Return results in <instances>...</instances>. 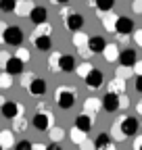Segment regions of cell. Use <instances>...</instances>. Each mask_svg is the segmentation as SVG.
Returning <instances> with one entry per match:
<instances>
[{"instance_id":"12","label":"cell","mask_w":142,"mask_h":150,"mask_svg":"<svg viewBox=\"0 0 142 150\" xmlns=\"http://www.w3.org/2000/svg\"><path fill=\"white\" fill-rule=\"evenodd\" d=\"M29 19H31L33 25H42V23H46V21H48V8H46V6H40V4H36L33 11H31V15H29Z\"/></svg>"},{"instance_id":"3","label":"cell","mask_w":142,"mask_h":150,"mask_svg":"<svg viewBox=\"0 0 142 150\" xmlns=\"http://www.w3.org/2000/svg\"><path fill=\"white\" fill-rule=\"evenodd\" d=\"M55 102H57L59 108L69 110L71 106L75 104V88H71V86H59L55 90Z\"/></svg>"},{"instance_id":"15","label":"cell","mask_w":142,"mask_h":150,"mask_svg":"<svg viewBox=\"0 0 142 150\" xmlns=\"http://www.w3.org/2000/svg\"><path fill=\"white\" fill-rule=\"evenodd\" d=\"M73 127H77L80 131L88 134V131L92 129V117L88 115V112H82V115H77V117H75V121H73Z\"/></svg>"},{"instance_id":"40","label":"cell","mask_w":142,"mask_h":150,"mask_svg":"<svg viewBox=\"0 0 142 150\" xmlns=\"http://www.w3.org/2000/svg\"><path fill=\"white\" fill-rule=\"evenodd\" d=\"M6 27H9V23L0 21V44H4V31H6Z\"/></svg>"},{"instance_id":"32","label":"cell","mask_w":142,"mask_h":150,"mask_svg":"<svg viewBox=\"0 0 142 150\" xmlns=\"http://www.w3.org/2000/svg\"><path fill=\"white\" fill-rule=\"evenodd\" d=\"M111 142H113L111 134H98L96 140H94V146H96V150H98V148H102V146H107V144H111Z\"/></svg>"},{"instance_id":"10","label":"cell","mask_w":142,"mask_h":150,"mask_svg":"<svg viewBox=\"0 0 142 150\" xmlns=\"http://www.w3.org/2000/svg\"><path fill=\"white\" fill-rule=\"evenodd\" d=\"M84 15H80V13H71L69 17H65V27L71 31V33H75V31H82V27H84Z\"/></svg>"},{"instance_id":"29","label":"cell","mask_w":142,"mask_h":150,"mask_svg":"<svg viewBox=\"0 0 142 150\" xmlns=\"http://www.w3.org/2000/svg\"><path fill=\"white\" fill-rule=\"evenodd\" d=\"M115 8V0H96V13H111Z\"/></svg>"},{"instance_id":"39","label":"cell","mask_w":142,"mask_h":150,"mask_svg":"<svg viewBox=\"0 0 142 150\" xmlns=\"http://www.w3.org/2000/svg\"><path fill=\"white\" fill-rule=\"evenodd\" d=\"M9 59H11V54H9V52H4V50L0 52V69H4V67H6Z\"/></svg>"},{"instance_id":"20","label":"cell","mask_w":142,"mask_h":150,"mask_svg":"<svg viewBox=\"0 0 142 150\" xmlns=\"http://www.w3.org/2000/svg\"><path fill=\"white\" fill-rule=\"evenodd\" d=\"M98 19L102 21V25H104V29H107V31H115L117 15H113V11H111V13H98Z\"/></svg>"},{"instance_id":"37","label":"cell","mask_w":142,"mask_h":150,"mask_svg":"<svg viewBox=\"0 0 142 150\" xmlns=\"http://www.w3.org/2000/svg\"><path fill=\"white\" fill-rule=\"evenodd\" d=\"M31 146H33V144H31L29 140H21V142L15 144V150H31Z\"/></svg>"},{"instance_id":"25","label":"cell","mask_w":142,"mask_h":150,"mask_svg":"<svg viewBox=\"0 0 142 150\" xmlns=\"http://www.w3.org/2000/svg\"><path fill=\"white\" fill-rule=\"evenodd\" d=\"M109 92L111 94H121L126 92V79H121V77H115V79H111V83H109Z\"/></svg>"},{"instance_id":"38","label":"cell","mask_w":142,"mask_h":150,"mask_svg":"<svg viewBox=\"0 0 142 150\" xmlns=\"http://www.w3.org/2000/svg\"><path fill=\"white\" fill-rule=\"evenodd\" d=\"M80 150H96V146H94V140H84L82 144H80Z\"/></svg>"},{"instance_id":"11","label":"cell","mask_w":142,"mask_h":150,"mask_svg":"<svg viewBox=\"0 0 142 150\" xmlns=\"http://www.w3.org/2000/svg\"><path fill=\"white\" fill-rule=\"evenodd\" d=\"M134 31V21L130 17H117V23H115V33L119 35H130Z\"/></svg>"},{"instance_id":"8","label":"cell","mask_w":142,"mask_h":150,"mask_svg":"<svg viewBox=\"0 0 142 150\" xmlns=\"http://www.w3.org/2000/svg\"><path fill=\"white\" fill-rule=\"evenodd\" d=\"M100 102H102V108H104L107 112H117V110L121 108V96H119V94L107 92L104 98H102Z\"/></svg>"},{"instance_id":"22","label":"cell","mask_w":142,"mask_h":150,"mask_svg":"<svg viewBox=\"0 0 142 150\" xmlns=\"http://www.w3.org/2000/svg\"><path fill=\"white\" fill-rule=\"evenodd\" d=\"M13 142H15V131L13 129H2L0 131V146H2L4 150H11Z\"/></svg>"},{"instance_id":"53","label":"cell","mask_w":142,"mask_h":150,"mask_svg":"<svg viewBox=\"0 0 142 150\" xmlns=\"http://www.w3.org/2000/svg\"><path fill=\"white\" fill-rule=\"evenodd\" d=\"M0 150H4V148H2V146H0Z\"/></svg>"},{"instance_id":"1","label":"cell","mask_w":142,"mask_h":150,"mask_svg":"<svg viewBox=\"0 0 142 150\" xmlns=\"http://www.w3.org/2000/svg\"><path fill=\"white\" fill-rule=\"evenodd\" d=\"M138 129H140L138 119H136V117L126 115V117H121V119L113 125V134H111V138H115V140H121V138H132V136H136V134H138Z\"/></svg>"},{"instance_id":"7","label":"cell","mask_w":142,"mask_h":150,"mask_svg":"<svg viewBox=\"0 0 142 150\" xmlns=\"http://www.w3.org/2000/svg\"><path fill=\"white\" fill-rule=\"evenodd\" d=\"M88 38H90V35H86L84 31H75V33H73V38H71V42H73L75 50L84 56V59H86L88 54H92L90 50H88Z\"/></svg>"},{"instance_id":"46","label":"cell","mask_w":142,"mask_h":150,"mask_svg":"<svg viewBox=\"0 0 142 150\" xmlns=\"http://www.w3.org/2000/svg\"><path fill=\"white\" fill-rule=\"evenodd\" d=\"M50 2H52V4H59V6H67L69 0H50Z\"/></svg>"},{"instance_id":"19","label":"cell","mask_w":142,"mask_h":150,"mask_svg":"<svg viewBox=\"0 0 142 150\" xmlns=\"http://www.w3.org/2000/svg\"><path fill=\"white\" fill-rule=\"evenodd\" d=\"M27 92L31 94V96H44V94H46V81L42 77H36L31 81V86L27 88Z\"/></svg>"},{"instance_id":"30","label":"cell","mask_w":142,"mask_h":150,"mask_svg":"<svg viewBox=\"0 0 142 150\" xmlns=\"http://www.w3.org/2000/svg\"><path fill=\"white\" fill-rule=\"evenodd\" d=\"M11 88H13V75L2 71L0 73V90H11Z\"/></svg>"},{"instance_id":"33","label":"cell","mask_w":142,"mask_h":150,"mask_svg":"<svg viewBox=\"0 0 142 150\" xmlns=\"http://www.w3.org/2000/svg\"><path fill=\"white\" fill-rule=\"evenodd\" d=\"M13 56H17V59H19L21 63H29V59H31L29 50H27V48H23V46H19V48H17V52H15Z\"/></svg>"},{"instance_id":"49","label":"cell","mask_w":142,"mask_h":150,"mask_svg":"<svg viewBox=\"0 0 142 150\" xmlns=\"http://www.w3.org/2000/svg\"><path fill=\"white\" fill-rule=\"evenodd\" d=\"M98 150H115V144L111 142V144H107V146H102V148H98Z\"/></svg>"},{"instance_id":"52","label":"cell","mask_w":142,"mask_h":150,"mask_svg":"<svg viewBox=\"0 0 142 150\" xmlns=\"http://www.w3.org/2000/svg\"><path fill=\"white\" fill-rule=\"evenodd\" d=\"M138 110H140V112H142V102H140V106H138Z\"/></svg>"},{"instance_id":"31","label":"cell","mask_w":142,"mask_h":150,"mask_svg":"<svg viewBox=\"0 0 142 150\" xmlns=\"http://www.w3.org/2000/svg\"><path fill=\"white\" fill-rule=\"evenodd\" d=\"M69 138H71V142H73V144H77V146H80V144L86 140V134H84V131H80L77 127H73V129L69 131Z\"/></svg>"},{"instance_id":"16","label":"cell","mask_w":142,"mask_h":150,"mask_svg":"<svg viewBox=\"0 0 142 150\" xmlns=\"http://www.w3.org/2000/svg\"><path fill=\"white\" fill-rule=\"evenodd\" d=\"M23 67H25V63H21L19 59H17V56L11 54V59H9L4 71H6L9 75H23Z\"/></svg>"},{"instance_id":"51","label":"cell","mask_w":142,"mask_h":150,"mask_svg":"<svg viewBox=\"0 0 142 150\" xmlns=\"http://www.w3.org/2000/svg\"><path fill=\"white\" fill-rule=\"evenodd\" d=\"M4 104V96H0V106H2Z\"/></svg>"},{"instance_id":"9","label":"cell","mask_w":142,"mask_h":150,"mask_svg":"<svg viewBox=\"0 0 142 150\" xmlns=\"http://www.w3.org/2000/svg\"><path fill=\"white\" fill-rule=\"evenodd\" d=\"M119 65L121 67H128V69H132L136 63H138V52L134 50V48H126V50H121L119 52Z\"/></svg>"},{"instance_id":"48","label":"cell","mask_w":142,"mask_h":150,"mask_svg":"<svg viewBox=\"0 0 142 150\" xmlns=\"http://www.w3.org/2000/svg\"><path fill=\"white\" fill-rule=\"evenodd\" d=\"M31 150H46V144H33Z\"/></svg>"},{"instance_id":"36","label":"cell","mask_w":142,"mask_h":150,"mask_svg":"<svg viewBox=\"0 0 142 150\" xmlns=\"http://www.w3.org/2000/svg\"><path fill=\"white\" fill-rule=\"evenodd\" d=\"M17 0H0V11L2 13H15Z\"/></svg>"},{"instance_id":"28","label":"cell","mask_w":142,"mask_h":150,"mask_svg":"<svg viewBox=\"0 0 142 150\" xmlns=\"http://www.w3.org/2000/svg\"><path fill=\"white\" fill-rule=\"evenodd\" d=\"M27 125H29V121H27L23 115H19V117L13 119V131H15V134H21V131H25Z\"/></svg>"},{"instance_id":"45","label":"cell","mask_w":142,"mask_h":150,"mask_svg":"<svg viewBox=\"0 0 142 150\" xmlns=\"http://www.w3.org/2000/svg\"><path fill=\"white\" fill-rule=\"evenodd\" d=\"M134 40H136V42H138V44L142 46V29H138V31L134 33Z\"/></svg>"},{"instance_id":"21","label":"cell","mask_w":142,"mask_h":150,"mask_svg":"<svg viewBox=\"0 0 142 150\" xmlns=\"http://www.w3.org/2000/svg\"><path fill=\"white\" fill-rule=\"evenodd\" d=\"M84 108H86V112H88V115H96V112L102 108V102L98 100V98H94V96H90V98H86L84 100Z\"/></svg>"},{"instance_id":"6","label":"cell","mask_w":142,"mask_h":150,"mask_svg":"<svg viewBox=\"0 0 142 150\" xmlns=\"http://www.w3.org/2000/svg\"><path fill=\"white\" fill-rule=\"evenodd\" d=\"M84 83L90 88V90H98V88L104 83V73H102L100 69H94V67H92V71L84 77Z\"/></svg>"},{"instance_id":"2","label":"cell","mask_w":142,"mask_h":150,"mask_svg":"<svg viewBox=\"0 0 142 150\" xmlns=\"http://www.w3.org/2000/svg\"><path fill=\"white\" fill-rule=\"evenodd\" d=\"M38 108V112L33 115V119H31V125H33V129H38V131H48L52 125H55V115H52L50 110H46V104H38L36 106Z\"/></svg>"},{"instance_id":"34","label":"cell","mask_w":142,"mask_h":150,"mask_svg":"<svg viewBox=\"0 0 142 150\" xmlns=\"http://www.w3.org/2000/svg\"><path fill=\"white\" fill-rule=\"evenodd\" d=\"M90 71H92V65L88 63V61H84V63H80V65L75 67V73L80 75V77H86V75L90 73Z\"/></svg>"},{"instance_id":"44","label":"cell","mask_w":142,"mask_h":150,"mask_svg":"<svg viewBox=\"0 0 142 150\" xmlns=\"http://www.w3.org/2000/svg\"><path fill=\"white\" fill-rule=\"evenodd\" d=\"M46 150H63V148H61V144H57V142H50V144L46 146Z\"/></svg>"},{"instance_id":"35","label":"cell","mask_w":142,"mask_h":150,"mask_svg":"<svg viewBox=\"0 0 142 150\" xmlns=\"http://www.w3.org/2000/svg\"><path fill=\"white\" fill-rule=\"evenodd\" d=\"M36 79V73H31V71H27V73H23L21 75V88L23 90H27L29 86H31V81Z\"/></svg>"},{"instance_id":"42","label":"cell","mask_w":142,"mask_h":150,"mask_svg":"<svg viewBox=\"0 0 142 150\" xmlns=\"http://www.w3.org/2000/svg\"><path fill=\"white\" fill-rule=\"evenodd\" d=\"M134 86H136V92H140V94H142V75H136Z\"/></svg>"},{"instance_id":"18","label":"cell","mask_w":142,"mask_h":150,"mask_svg":"<svg viewBox=\"0 0 142 150\" xmlns=\"http://www.w3.org/2000/svg\"><path fill=\"white\" fill-rule=\"evenodd\" d=\"M33 46L36 50H40V52H46L52 48V35H38V38H33Z\"/></svg>"},{"instance_id":"23","label":"cell","mask_w":142,"mask_h":150,"mask_svg":"<svg viewBox=\"0 0 142 150\" xmlns=\"http://www.w3.org/2000/svg\"><path fill=\"white\" fill-rule=\"evenodd\" d=\"M102 56H104V61H107V63H113V61H117V59H119L117 44H109V42H107V46H104V50H102Z\"/></svg>"},{"instance_id":"24","label":"cell","mask_w":142,"mask_h":150,"mask_svg":"<svg viewBox=\"0 0 142 150\" xmlns=\"http://www.w3.org/2000/svg\"><path fill=\"white\" fill-rule=\"evenodd\" d=\"M61 56H63V52H59V50H55V52H50V56H48V61H46V67H48V71H52V73H57V71H61V69H59V63H61Z\"/></svg>"},{"instance_id":"41","label":"cell","mask_w":142,"mask_h":150,"mask_svg":"<svg viewBox=\"0 0 142 150\" xmlns=\"http://www.w3.org/2000/svg\"><path fill=\"white\" fill-rule=\"evenodd\" d=\"M132 8H134V13L142 15V0H134V2H132Z\"/></svg>"},{"instance_id":"26","label":"cell","mask_w":142,"mask_h":150,"mask_svg":"<svg viewBox=\"0 0 142 150\" xmlns=\"http://www.w3.org/2000/svg\"><path fill=\"white\" fill-rule=\"evenodd\" d=\"M48 138H50V142H63V138H65V129L63 127H57V125H52L50 129H48Z\"/></svg>"},{"instance_id":"47","label":"cell","mask_w":142,"mask_h":150,"mask_svg":"<svg viewBox=\"0 0 142 150\" xmlns=\"http://www.w3.org/2000/svg\"><path fill=\"white\" fill-rule=\"evenodd\" d=\"M134 150H142V138H138V140L134 142Z\"/></svg>"},{"instance_id":"13","label":"cell","mask_w":142,"mask_h":150,"mask_svg":"<svg viewBox=\"0 0 142 150\" xmlns=\"http://www.w3.org/2000/svg\"><path fill=\"white\" fill-rule=\"evenodd\" d=\"M104 46H107V40L102 35H90L88 38V50H90L92 54H102Z\"/></svg>"},{"instance_id":"50","label":"cell","mask_w":142,"mask_h":150,"mask_svg":"<svg viewBox=\"0 0 142 150\" xmlns=\"http://www.w3.org/2000/svg\"><path fill=\"white\" fill-rule=\"evenodd\" d=\"M86 2H88V4H90L92 8H96V0H86Z\"/></svg>"},{"instance_id":"14","label":"cell","mask_w":142,"mask_h":150,"mask_svg":"<svg viewBox=\"0 0 142 150\" xmlns=\"http://www.w3.org/2000/svg\"><path fill=\"white\" fill-rule=\"evenodd\" d=\"M36 2L33 0H17V4H15V15L17 17H29L31 11H33Z\"/></svg>"},{"instance_id":"27","label":"cell","mask_w":142,"mask_h":150,"mask_svg":"<svg viewBox=\"0 0 142 150\" xmlns=\"http://www.w3.org/2000/svg\"><path fill=\"white\" fill-rule=\"evenodd\" d=\"M38 35H52V25L48 21L42 23V25H36V29L31 31V40H33V38H38Z\"/></svg>"},{"instance_id":"5","label":"cell","mask_w":142,"mask_h":150,"mask_svg":"<svg viewBox=\"0 0 142 150\" xmlns=\"http://www.w3.org/2000/svg\"><path fill=\"white\" fill-rule=\"evenodd\" d=\"M21 42H23V29H21V27H17V25H9L6 31H4V44L19 48Z\"/></svg>"},{"instance_id":"43","label":"cell","mask_w":142,"mask_h":150,"mask_svg":"<svg viewBox=\"0 0 142 150\" xmlns=\"http://www.w3.org/2000/svg\"><path fill=\"white\" fill-rule=\"evenodd\" d=\"M71 13H73V11H71V8H69V6H61V11H59V15H61V17H63V19H65V17H69V15H71Z\"/></svg>"},{"instance_id":"17","label":"cell","mask_w":142,"mask_h":150,"mask_svg":"<svg viewBox=\"0 0 142 150\" xmlns=\"http://www.w3.org/2000/svg\"><path fill=\"white\" fill-rule=\"evenodd\" d=\"M77 63H75V56L73 54H63L61 56V63H59V69L63 73H71V71H75Z\"/></svg>"},{"instance_id":"4","label":"cell","mask_w":142,"mask_h":150,"mask_svg":"<svg viewBox=\"0 0 142 150\" xmlns=\"http://www.w3.org/2000/svg\"><path fill=\"white\" fill-rule=\"evenodd\" d=\"M0 112H2V117H4V119H11V121H13L15 117L23 115L25 108H23L21 102H17V100H4V104L0 106Z\"/></svg>"}]
</instances>
